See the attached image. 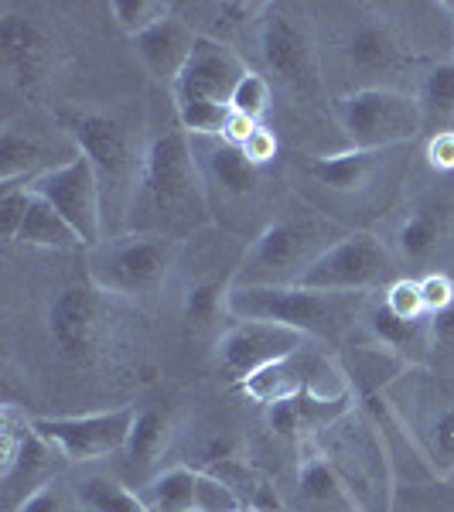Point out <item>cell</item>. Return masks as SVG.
I'll return each mask as SVG.
<instances>
[{
    "instance_id": "6da1fadb",
    "label": "cell",
    "mask_w": 454,
    "mask_h": 512,
    "mask_svg": "<svg viewBox=\"0 0 454 512\" xmlns=\"http://www.w3.org/2000/svg\"><path fill=\"white\" fill-rule=\"evenodd\" d=\"M205 212V181L195 144L185 130L164 127L144 151V175L130 209L137 233H151V222H195Z\"/></svg>"
},
{
    "instance_id": "277c9868",
    "label": "cell",
    "mask_w": 454,
    "mask_h": 512,
    "mask_svg": "<svg viewBox=\"0 0 454 512\" xmlns=\"http://www.w3.org/2000/svg\"><path fill=\"white\" fill-rule=\"evenodd\" d=\"M62 123L69 137L76 140V151L93 161L99 188H103V209H117L123 216H130L140 175H144V154L134 151L127 127L93 110L65 113Z\"/></svg>"
},
{
    "instance_id": "ffe728a7",
    "label": "cell",
    "mask_w": 454,
    "mask_h": 512,
    "mask_svg": "<svg viewBox=\"0 0 454 512\" xmlns=\"http://www.w3.org/2000/svg\"><path fill=\"white\" fill-rule=\"evenodd\" d=\"M195 38H198L195 31L171 14V18H164L161 24H154L151 31L134 38V48H137L140 65L147 69V76L154 82H164V86H175L188 55H192V48H195Z\"/></svg>"
},
{
    "instance_id": "44dd1931",
    "label": "cell",
    "mask_w": 454,
    "mask_h": 512,
    "mask_svg": "<svg viewBox=\"0 0 454 512\" xmlns=\"http://www.w3.org/2000/svg\"><path fill=\"white\" fill-rule=\"evenodd\" d=\"M400 55H403L400 38H396V31L390 24L379 18L359 21L356 28L349 31V38H345V62L356 72H369V76L390 72L396 69Z\"/></svg>"
},
{
    "instance_id": "d6a6232c",
    "label": "cell",
    "mask_w": 454,
    "mask_h": 512,
    "mask_svg": "<svg viewBox=\"0 0 454 512\" xmlns=\"http://www.w3.org/2000/svg\"><path fill=\"white\" fill-rule=\"evenodd\" d=\"M366 321H369V332H373V338L383 345V349H410V345H417L427 338V328L420 332V321H400L386 308L369 311Z\"/></svg>"
},
{
    "instance_id": "9c48e42d",
    "label": "cell",
    "mask_w": 454,
    "mask_h": 512,
    "mask_svg": "<svg viewBox=\"0 0 454 512\" xmlns=\"http://www.w3.org/2000/svg\"><path fill=\"white\" fill-rule=\"evenodd\" d=\"M28 188L38 198H45L59 216L76 229L86 250L99 246L103 239V188H99L96 168L86 154H72L65 164L45 168L38 178L28 181Z\"/></svg>"
},
{
    "instance_id": "484cf974",
    "label": "cell",
    "mask_w": 454,
    "mask_h": 512,
    "mask_svg": "<svg viewBox=\"0 0 454 512\" xmlns=\"http://www.w3.org/2000/svg\"><path fill=\"white\" fill-rule=\"evenodd\" d=\"M41 158H45V151H41L35 137L21 134L14 127H4V134H0V185L14 188L21 181L28 185L31 178L41 175Z\"/></svg>"
},
{
    "instance_id": "4fadbf2b",
    "label": "cell",
    "mask_w": 454,
    "mask_h": 512,
    "mask_svg": "<svg viewBox=\"0 0 454 512\" xmlns=\"http://www.w3.org/2000/svg\"><path fill=\"white\" fill-rule=\"evenodd\" d=\"M140 499L154 512H243L246 499L222 478L202 468H168L140 489Z\"/></svg>"
},
{
    "instance_id": "d6986e66",
    "label": "cell",
    "mask_w": 454,
    "mask_h": 512,
    "mask_svg": "<svg viewBox=\"0 0 454 512\" xmlns=\"http://www.w3.org/2000/svg\"><path fill=\"white\" fill-rule=\"evenodd\" d=\"M297 509L301 512H362L359 495L342 472L328 461L325 451L304 441L301 468H297Z\"/></svg>"
},
{
    "instance_id": "9a60e30c",
    "label": "cell",
    "mask_w": 454,
    "mask_h": 512,
    "mask_svg": "<svg viewBox=\"0 0 454 512\" xmlns=\"http://www.w3.org/2000/svg\"><path fill=\"white\" fill-rule=\"evenodd\" d=\"M55 65V45L48 31L31 18L4 11L0 18V69L14 89H38Z\"/></svg>"
},
{
    "instance_id": "cb8c5ba5",
    "label": "cell",
    "mask_w": 454,
    "mask_h": 512,
    "mask_svg": "<svg viewBox=\"0 0 454 512\" xmlns=\"http://www.w3.org/2000/svg\"><path fill=\"white\" fill-rule=\"evenodd\" d=\"M417 106H420L424 130H431V137L454 130V62L434 65V69L427 72L424 86H420V96H417Z\"/></svg>"
},
{
    "instance_id": "e0dca14e",
    "label": "cell",
    "mask_w": 454,
    "mask_h": 512,
    "mask_svg": "<svg viewBox=\"0 0 454 512\" xmlns=\"http://www.w3.org/2000/svg\"><path fill=\"white\" fill-rule=\"evenodd\" d=\"M325 369H328V362L311 352V345H308V349L284 355V359L270 362V366L257 369L253 376H246L243 383H239V393H243L246 400L260 403V407H274V403H284V400H291V396H301L308 390L321 393V386L315 379L318 373H325Z\"/></svg>"
},
{
    "instance_id": "8fae6325",
    "label": "cell",
    "mask_w": 454,
    "mask_h": 512,
    "mask_svg": "<svg viewBox=\"0 0 454 512\" xmlns=\"http://www.w3.org/2000/svg\"><path fill=\"white\" fill-rule=\"evenodd\" d=\"M311 338L294 332V328L274 325V321H236L216 342V362L229 379L243 383L257 369L270 366V362L308 349Z\"/></svg>"
},
{
    "instance_id": "2e32d148",
    "label": "cell",
    "mask_w": 454,
    "mask_h": 512,
    "mask_svg": "<svg viewBox=\"0 0 454 512\" xmlns=\"http://www.w3.org/2000/svg\"><path fill=\"white\" fill-rule=\"evenodd\" d=\"M65 465H69V458H65L52 441H45V437L35 431V420H31L18 454L0 465L4 512H14L28 495H35L38 489H45L48 482H55V475H59Z\"/></svg>"
},
{
    "instance_id": "7c38bea8",
    "label": "cell",
    "mask_w": 454,
    "mask_h": 512,
    "mask_svg": "<svg viewBox=\"0 0 454 512\" xmlns=\"http://www.w3.org/2000/svg\"><path fill=\"white\" fill-rule=\"evenodd\" d=\"M260 52L270 72L294 93H311L318 86V52L311 31L284 7H267L260 18Z\"/></svg>"
},
{
    "instance_id": "f546056e",
    "label": "cell",
    "mask_w": 454,
    "mask_h": 512,
    "mask_svg": "<svg viewBox=\"0 0 454 512\" xmlns=\"http://www.w3.org/2000/svg\"><path fill=\"white\" fill-rule=\"evenodd\" d=\"M229 291H233V277L198 280L185 291V318L198 328H212L222 315H229Z\"/></svg>"
},
{
    "instance_id": "74e56055",
    "label": "cell",
    "mask_w": 454,
    "mask_h": 512,
    "mask_svg": "<svg viewBox=\"0 0 454 512\" xmlns=\"http://www.w3.org/2000/svg\"><path fill=\"white\" fill-rule=\"evenodd\" d=\"M431 451L444 475L454 472V403L444 407L431 424Z\"/></svg>"
},
{
    "instance_id": "ab89813d",
    "label": "cell",
    "mask_w": 454,
    "mask_h": 512,
    "mask_svg": "<svg viewBox=\"0 0 454 512\" xmlns=\"http://www.w3.org/2000/svg\"><path fill=\"white\" fill-rule=\"evenodd\" d=\"M243 154H246V161L250 164H257V168H263V164H270L277 158V137H274V130L270 127H260L253 130L250 140L243 144Z\"/></svg>"
},
{
    "instance_id": "f6af8a7d",
    "label": "cell",
    "mask_w": 454,
    "mask_h": 512,
    "mask_svg": "<svg viewBox=\"0 0 454 512\" xmlns=\"http://www.w3.org/2000/svg\"><path fill=\"white\" fill-rule=\"evenodd\" d=\"M243 512H257V509H253V506H246V509H243Z\"/></svg>"
},
{
    "instance_id": "b9f144b4",
    "label": "cell",
    "mask_w": 454,
    "mask_h": 512,
    "mask_svg": "<svg viewBox=\"0 0 454 512\" xmlns=\"http://www.w3.org/2000/svg\"><path fill=\"white\" fill-rule=\"evenodd\" d=\"M427 161L437 171H454V130L427 140Z\"/></svg>"
},
{
    "instance_id": "f1b7e54d",
    "label": "cell",
    "mask_w": 454,
    "mask_h": 512,
    "mask_svg": "<svg viewBox=\"0 0 454 512\" xmlns=\"http://www.w3.org/2000/svg\"><path fill=\"white\" fill-rule=\"evenodd\" d=\"M76 492L89 512H154L144 499H140V492H130L123 482L106 478V475L86 478Z\"/></svg>"
},
{
    "instance_id": "4dcf8cb0",
    "label": "cell",
    "mask_w": 454,
    "mask_h": 512,
    "mask_svg": "<svg viewBox=\"0 0 454 512\" xmlns=\"http://www.w3.org/2000/svg\"><path fill=\"white\" fill-rule=\"evenodd\" d=\"M178 127L188 137H222V127L229 120L226 103H209V99H188V103H175Z\"/></svg>"
},
{
    "instance_id": "60d3db41",
    "label": "cell",
    "mask_w": 454,
    "mask_h": 512,
    "mask_svg": "<svg viewBox=\"0 0 454 512\" xmlns=\"http://www.w3.org/2000/svg\"><path fill=\"white\" fill-rule=\"evenodd\" d=\"M427 342L434 345V349L454 355V304L444 311H437V315H427Z\"/></svg>"
},
{
    "instance_id": "ee69618b",
    "label": "cell",
    "mask_w": 454,
    "mask_h": 512,
    "mask_svg": "<svg viewBox=\"0 0 454 512\" xmlns=\"http://www.w3.org/2000/svg\"><path fill=\"white\" fill-rule=\"evenodd\" d=\"M253 509L257 512H284V506L277 502V495L267 489V485H257L253 489Z\"/></svg>"
},
{
    "instance_id": "7a4b0ae2",
    "label": "cell",
    "mask_w": 454,
    "mask_h": 512,
    "mask_svg": "<svg viewBox=\"0 0 454 512\" xmlns=\"http://www.w3.org/2000/svg\"><path fill=\"white\" fill-rule=\"evenodd\" d=\"M359 315V294H328L308 287H233L229 318L233 321H274L294 328L311 342H328Z\"/></svg>"
},
{
    "instance_id": "1f68e13d",
    "label": "cell",
    "mask_w": 454,
    "mask_h": 512,
    "mask_svg": "<svg viewBox=\"0 0 454 512\" xmlns=\"http://www.w3.org/2000/svg\"><path fill=\"white\" fill-rule=\"evenodd\" d=\"M110 14L117 18L120 31H127L130 38H140L154 24L171 18V4H164V0H113Z\"/></svg>"
},
{
    "instance_id": "d590c367",
    "label": "cell",
    "mask_w": 454,
    "mask_h": 512,
    "mask_svg": "<svg viewBox=\"0 0 454 512\" xmlns=\"http://www.w3.org/2000/svg\"><path fill=\"white\" fill-rule=\"evenodd\" d=\"M79 509H86L79 499V492L55 478V482H48L45 489L28 495V499H24L14 512H79Z\"/></svg>"
},
{
    "instance_id": "f35d334b",
    "label": "cell",
    "mask_w": 454,
    "mask_h": 512,
    "mask_svg": "<svg viewBox=\"0 0 454 512\" xmlns=\"http://www.w3.org/2000/svg\"><path fill=\"white\" fill-rule=\"evenodd\" d=\"M420 294H424L427 315H437L454 304V280L448 274H427L420 277Z\"/></svg>"
},
{
    "instance_id": "8d00e7d4",
    "label": "cell",
    "mask_w": 454,
    "mask_h": 512,
    "mask_svg": "<svg viewBox=\"0 0 454 512\" xmlns=\"http://www.w3.org/2000/svg\"><path fill=\"white\" fill-rule=\"evenodd\" d=\"M28 185H14V188H4L0 195V236L7 243H14L21 233V222H24V212H28Z\"/></svg>"
},
{
    "instance_id": "83f0119b",
    "label": "cell",
    "mask_w": 454,
    "mask_h": 512,
    "mask_svg": "<svg viewBox=\"0 0 454 512\" xmlns=\"http://www.w3.org/2000/svg\"><path fill=\"white\" fill-rule=\"evenodd\" d=\"M205 171H209V178L219 181L229 195H246L257 185V164L246 161L243 147H233V144H226V140H219V144H212L209 151H205Z\"/></svg>"
},
{
    "instance_id": "603a6c76",
    "label": "cell",
    "mask_w": 454,
    "mask_h": 512,
    "mask_svg": "<svg viewBox=\"0 0 454 512\" xmlns=\"http://www.w3.org/2000/svg\"><path fill=\"white\" fill-rule=\"evenodd\" d=\"M379 164V151H359V147H349L342 154H321V158H311L308 171L311 178H318L321 185H328L332 192H356L369 181V175Z\"/></svg>"
},
{
    "instance_id": "ba28073f",
    "label": "cell",
    "mask_w": 454,
    "mask_h": 512,
    "mask_svg": "<svg viewBox=\"0 0 454 512\" xmlns=\"http://www.w3.org/2000/svg\"><path fill=\"white\" fill-rule=\"evenodd\" d=\"M393 270V253L373 233H345L297 277V287L328 294H366Z\"/></svg>"
},
{
    "instance_id": "7402d4cb",
    "label": "cell",
    "mask_w": 454,
    "mask_h": 512,
    "mask_svg": "<svg viewBox=\"0 0 454 512\" xmlns=\"http://www.w3.org/2000/svg\"><path fill=\"white\" fill-rule=\"evenodd\" d=\"M18 239L24 246H41V250H86L82 239L76 236V229H72L69 222H65L59 212H55L45 198H38L35 192L28 198V212H24Z\"/></svg>"
},
{
    "instance_id": "5bb4252c",
    "label": "cell",
    "mask_w": 454,
    "mask_h": 512,
    "mask_svg": "<svg viewBox=\"0 0 454 512\" xmlns=\"http://www.w3.org/2000/svg\"><path fill=\"white\" fill-rule=\"evenodd\" d=\"M246 76V62L239 59L229 45L219 38L198 35L195 48L188 55L185 69H181L178 82L171 86L175 103H188V99H209V103H226L233 99V89L239 79Z\"/></svg>"
},
{
    "instance_id": "8992f818",
    "label": "cell",
    "mask_w": 454,
    "mask_h": 512,
    "mask_svg": "<svg viewBox=\"0 0 454 512\" xmlns=\"http://www.w3.org/2000/svg\"><path fill=\"white\" fill-rule=\"evenodd\" d=\"M335 113L349 144L359 151H386L396 144H410L424 130L417 99L383 86H366L342 96L335 103Z\"/></svg>"
},
{
    "instance_id": "7bdbcfd3",
    "label": "cell",
    "mask_w": 454,
    "mask_h": 512,
    "mask_svg": "<svg viewBox=\"0 0 454 512\" xmlns=\"http://www.w3.org/2000/svg\"><path fill=\"white\" fill-rule=\"evenodd\" d=\"M257 127H260V123H253L250 117H243V113L229 110V120H226V127H222V137L219 140H226V144H233V147H243Z\"/></svg>"
},
{
    "instance_id": "d4e9b609",
    "label": "cell",
    "mask_w": 454,
    "mask_h": 512,
    "mask_svg": "<svg viewBox=\"0 0 454 512\" xmlns=\"http://www.w3.org/2000/svg\"><path fill=\"white\" fill-rule=\"evenodd\" d=\"M171 444V417L164 414L161 407H147L137 414V424L130 431V441H127V461L130 468L144 472V468L158 465V458L168 451Z\"/></svg>"
},
{
    "instance_id": "836d02e7",
    "label": "cell",
    "mask_w": 454,
    "mask_h": 512,
    "mask_svg": "<svg viewBox=\"0 0 454 512\" xmlns=\"http://www.w3.org/2000/svg\"><path fill=\"white\" fill-rule=\"evenodd\" d=\"M270 106V82L260 76V72H250L246 69V76L239 79V86L233 89V99H229V110L243 113V117H250L253 123L263 120V113H267Z\"/></svg>"
},
{
    "instance_id": "3957f363",
    "label": "cell",
    "mask_w": 454,
    "mask_h": 512,
    "mask_svg": "<svg viewBox=\"0 0 454 512\" xmlns=\"http://www.w3.org/2000/svg\"><path fill=\"white\" fill-rule=\"evenodd\" d=\"M345 233L315 216L274 219L233 270V287H287Z\"/></svg>"
},
{
    "instance_id": "30bf717a",
    "label": "cell",
    "mask_w": 454,
    "mask_h": 512,
    "mask_svg": "<svg viewBox=\"0 0 454 512\" xmlns=\"http://www.w3.org/2000/svg\"><path fill=\"white\" fill-rule=\"evenodd\" d=\"M134 424H137V407H117L86 417H35V431L45 441H52L72 465L127 451Z\"/></svg>"
},
{
    "instance_id": "ac0fdd59",
    "label": "cell",
    "mask_w": 454,
    "mask_h": 512,
    "mask_svg": "<svg viewBox=\"0 0 454 512\" xmlns=\"http://www.w3.org/2000/svg\"><path fill=\"white\" fill-rule=\"evenodd\" d=\"M352 414H356L352 393L325 396V393L308 390L301 396H291V400L267 407V427L280 437H291V441H308L311 434L328 431V427L342 424V420Z\"/></svg>"
},
{
    "instance_id": "5b68a950",
    "label": "cell",
    "mask_w": 454,
    "mask_h": 512,
    "mask_svg": "<svg viewBox=\"0 0 454 512\" xmlns=\"http://www.w3.org/2000/svg\"><path fill=\"white\" fill-rule=\"evenodd\" d=\"M181 243L164 233H127L89 250V280L106 294H154L171 277Z\"/></svg>"
},
{
    "instance_id": "e575fe53",
    "label": "cell",
    "mask_w": 454,
    "mask_h": 512,
    "mask_svg": "<svg viewBox=\"0 0 454 512\" xmlns=\"http://www.w3.org/2000/svg\"><path fill=\"white\" fill-rule=\"evenodd\" d=\"M383 308L390 311L393 318L400 321H420L427 315L424 308V294H420V280H410V277H400L386 287L383 294Z\"/></svg>"
},
{
    "instance_id": "52a82bcc",
    "label": "cell",
    "mask_w": 454,
    "mask_h": 512,
    "mask_svg": "<svg viewBox=\"0 0 454 512\" xmlns=\"http://www.w3.org/2000/svg\"><path fill=\"white\" fill-rule=\"evenodd\" d=\"M106 332H110V304L106 291H99L93 280L62 287L48 304V338L69 366H93L103 355Z\"/></svg>"
},
{
    "instance_id": "4316f807",
    "label": "cell",
    "mask_w": 454,
    "mask_h": 512,
    "mask_svg": "<svg viewBox=\"0 0 454 512\" xmlns=\"http://www.w3.org/2000/svg\"><path fill=\"white\" fill-rule=\"evenodd\" d=\"M444 233H448V216L434 205H424V209H414L400 226V253L407 260H427L437 246H441Z\"/></svg>"
}]
</instances>
